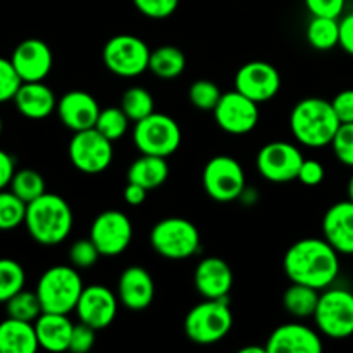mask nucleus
<instances>
[{"label": "nucleus", "mask_w": 353, "mask_h": 353, "mask_svg": "<svg viewBox=\"0 0 353 353\" xmlns=\"http://www.w3.org/2000/svg\"><path fill=\"white\" fill-rule=\"evenodd\" d=\"M6 310L7 317L28 321V323H34L40 317V314L43 312L37 292H26V290H21L12 299L7 300Z\"/></svg>", "instance_id": "34"}, {"label": "nucleus", "mask_w": 353, "mask_h": 353, "mask_svg": "<svg viewBox=\"0 0 353 353\" xmlns=\"http://www.w3.org/2000/svg\"><path fill=\"white\" fill-rule=\"evenodd\" d=\"M241 353H268L265 347H245L241 348Z\"/></svg>", "instance_id": "48"}, {"label": "nucleus", "mask_w": 353, "mask_h": 353, "mask_svg": "<svg viewBox=\"0 0 353 353\" xmlns=\"http://www.w3.org/2000/svg\"><path fill=\"white\" fill-rule=\"evenodd\" d=\"M2 128H3V124H2V117H0V134H2Z\"/></svg>", "instance_id": "50"}, {"label": "nucleus", "mask_w": 353, "mask_h": 353, "mask_svg": "<svg viewBox=\"0 0 353 353\" xmlns=\"http://www.w3.org/2000/svg\"><path fill=\"white\" fill-rule=\"evenodd\" d=\"M221 130L230 134H247L259 123V103L245 97L238 90L223 93L219 103L212 110Z\"/></svg>", "instance_id": "14"}, {"label": "nucleus", "mask_w": 353, "mask_h": 353, "mask_svg": "<svg viewBox=\"0 0 353 353\" xmlns=\"http://www.w3.org/2000/svg\"><path fill=\"white\" fill-rule=\"evenodd\" d=\"M195 286L203 299H226L233 288V271L219 257H205L195 269Z\"/></svg>", "instance_id": "22"}, {"label": "nucleus", "mask_w": 353, "mask_h": 353, "mask_svg": "<svg viewBox=\"0 0 353 353\" xmlns=\"http://www.w3.org/2000/svg\"><path fill=\"white\" fill-rule=\"evenodd\" d=\"M21 83L23 81L14 69L10 59L0 57V103L14 100Z\"/></svg>", "instance_id": "39"}, {"label": "nucleus", "mask_w": 353, "mask_h": 353, "mask_svg": "<svg viewBox=\"0 0 353 353\" xmlns=\"http://www.w3.org/2000/svg\"><path fill=\"white\" fill-rule=\"evenodd\" d=\"M133 3L143 16L152 19H164L176 12L179 0H133Z\"/></svg>", "instance_id": "40"}, {"label": "nucleus", "mask_w": 353, "mask_h": 353, "mask_svg": "<svg viewBox=\"0 0 353 353\" xmlns=\"http://www.w3.org/2000/svg\"><path fill=\"white\" fill-rule=\"evenodd\" d=\"M155 285L150 272L140 265L124 269L117 283V299L130 310H143L152 303Z\"/></svg>", "instance_id": "20"}, {"label": "nucleus", "mask_w": 353, "mask_h": 353, "mask_svg": "<svg viewBox=\"0 0 353 353\" xmlns=\"http://www.w3.org/2000/svg\"><path fill=\"white\" fill-rule=\"evenodd\" d=\"M188 97L193 107H196L199 110H214L223 97V92L216 83L209 81V79H199L190 86Z\"/></svg>", "instance_id": "36"}, {"label": "nucleus", "mask_w": 353, "mask_h": 353, "mask_svg": "<svg viewBox=\"0 0 353 353\" xmlns=\"http://www.w3.org/2000/svg\"><path fill=\"white\" fill-rule=\"evenodd\" d=\"M233 327V314L226 299H205L188 312L185 333L196 345H214L228 336Z\"/></svg>", "instance_id": "5"}, {"label": "nucleus", "mask_w": 353, "mask_h": 353, "mask_svg": "<svg viewBox=\"0 0 353 353\" xmlns=\"http://www.w3.org/2000/svg\"><path fill=\"white\" fill-rule=\"evenodd\" d=\"M33 324L40 348L48 352L69 350L74 324L69 321L68 314L41 312Z\"/></svg>", "instance_id": "24"}, {"label": "nucleus", "mask_w": 353, "mask_h": 353, "mask_svg": "<svg viewBox=\"0 0 353 353\" xmlns=\"http://www.w3.org/2000/svg\"><path fill=\"white\" fill-rule=\"evenodd\" d=\"M83 288V279L76 268L54 265L40 276L34 292L43 312L69 314L76 309Z\"/></svg>", "instance_id": "4"}, {"label": "nucleus", "mask_w": 353, "mask_h": 353, "mask_svg": "<svg viewBox=\"0 0 353 353\" xmlns=\"http://www.w3.org/2000/svg\"><path fill=\"white\" fill-rule=\"evenodd\" d=\"M26 272L14 259H0V303H6L16 293L24 290Z\"/></svg>", "instance_id": "31"}, {"label": "nucleus", "mask_w": 353, "mask_h": 353, "mask_svg": "<svg viewBox=\"0 0 353 353\" xmlns=\"http://www.w3.org/2000/svg\"><path fill=\"white\" fill-rule=\"evenodd\" d=\"M319 290L312 286L302 285V283H293L283 295V305L292 316L299 319L314 317L319 303Z\"/></svg>", "instance_id": "27"}, {"label": "nucleus", "mask_w": 353, "mask_h": 353, "mask_svg": "<svg viewBox=\"0 0 353 353\" xmlns=\"http://www.w3.org/2000/svg\"><path fill=\"white\" fill-rule=\"evenodd\" d=\"M10 192L16 193L23 202L30 203L45 193V179L34 169H19L14 172Z\"/></svg>", "instance_id": "32"}, {"label": "nucleus", "mask_w": 353, "mask_h": 353, "mask_svg": "<svg viewBox=\"0 0 353 353\" xmlns=\"http://www.w3.org/2000/svg\"><path fill=\"white\" fill-rule=\"evenodd\" d=\"M203 188L216 202H233L245 192V172L236 159L217 155L203 168Z\"/></svg>", "instance_id": "10"}, {"label": "nucleus", "mask_w": 353, "mask_h": 353, "mask_svg": "<svg viewBox=\"0 0 353 353\" xmlns=\"http://www.w3.org/2000/svg\"><path fill=\"white\" fill-rule=\"evenodd\" d=\"M147 193H148V190H145L143 186L137 185V183L128 181L126 188H124V200H126V202L133 207L141 205V203L147 200Z\"/></svg>", "instance_id": "47"}, {"label": "nucleus", "mask_w": 353, "mask_h": 353, "mask_svg": "<svg viewBox=\"0 0 353 353\" xmlns=\"http://www.w3.org/2000/svg\"><path fill=\"white\" fill-rule=\"evenodd\" d=\"M133 238V224L121 210H105L95 217L90 230V240L103 257L123 254Z\"/></svg>", "instance_id": "12"}, {"label": "nucleus", "mask_w": 353, "mask_h": 353, "mask_svg": "<svg viewBox=\"0 0 353 353\" xmlns=\"http://www.w3.org/2000/svg\"><path fill=\"white\" fill-rule=\"evenodd\" d=\"M317 330L333 340L353 334V293L345 288H330L319 296L316 314Z\"/></svg>", "instance_id": "8"}, {"label": "nucleus", "mask_w": 353, "mask_h": 353, "mask_svg": "<svg viewBox=\"0 0 353 353\" xmlns=\"http://www.w3.org/2000/svg\"><path fill=\"white\" fill-rule=\"evenodd\" d=\"M40 348L34 324L7 317L0 323V353H34Z\"/></svg>", "instance_id": "25"}, {"label": "nucleus", "mask_w": 353, "mask_h": 353, "mask_svg": "<svg viewBox=\"0 0 353 353\" xmlns=\"http://www.w3.org/2000/svg\"><path fill=\"white\" fill-rule=\"evenodd\" d=\"M340 119L331 102L317 97L303 99L293 107L290 116V128L296 141L310 148H323L331 145Z\"/></svg>", "instance_id": "3"}, {"label": "nucleus", "mask_w": 353, "mask_h": 353, "mask_svg": "<svg viewBox=\"0 0 353 353\" xmlns=\"http://www.w3.org/2000/svg\"><path fill=\"white\" fill-rule=\"evenodd\" d=\"M121 109L126 114L128 119L138 123L154 112V97L141 86H131L121 99Z\"/></svg>", "instance_id": "30"}, {"label": "nucleus", "mask_w": 353, "mask_h": 353, "mask_svg": "<svg viewBox=\"0 0 353 353\" xmlns=\"http://www.w3.org/2000/svg\"><path fill=\"white\" fill-rule=\"evenodd\" d=\"M74 312L81 323L88 324L93 330H105L116 319L117 296L102 285L85 286Z\"/></svg>", "instance_id": "16"}, {"label": "nucleus", "mask_w": 353, "mask_h": 353, "mask_svg": "<svg viewBox=\"0 0 353 353\" xmlns=\"http://www.w3.org/2000/svg\"><path fill=\"white\" fill-rule=\"evenodd\" d=\"M303 154L288 141H271L257 155V169L268 181L288 183L299 178Z\"/></svg>", "instance_id": "13"}, {"label": "nucleus", "mask_w": 353, "mask_h": 353, "mask_svg": "<svg viewBox=\"0 0 353 353\" xmlns=\"http://www.w3.org/2000/svg\"><path fill=\"white\" fill-rule=\"evenodd\" d=\"M324 238L338 254L353 255V202H336L326 210L323 219Z\"/></svg>", "instance_id": "21"}, {"label": "nucleus", "mask_w": 353, "mask_h": 353, "mask_svg": "<svg viewBox=\"0 0 353 353\" xmlns=\"http://www.w3.org/2000/svg\"><path fill=\"white\" fill-rule=\"evenodd\" d=\"M105 68L123 78H134L148 69L150 48L133 34H117L105 43L102 52Z\"/></svg>", "instance_id": "9"}, {"label": "nucleus", "mask_w": 353, "mask_h": 353, "mask_svg": "<svg viewBox=\"0 0 353 353\" xmlns=\"http://www.w3.org/2000/svg\"><path fill=\"white\" fill-rule=\"evenodd\" d=\"M21 81H43L52 71L54 55L50 47L38 38H28L14 48L10 55Z\"/></svg>", "instance_id": "17"}, {"label": "nucleus", "mask_w": 353, "mask_h": 353, "mask_svg": "<svg viewBox=\"0 0 353 353\" xmlns=\"http://www.w3.org/2000/svg\"><path fill=\"white\" fill-rule=\"evenodd\" d=\"M128 126H130V119L123 112V109L121 107H109V109L100 110L95 130L100 131L105 138H109L110 141H116L126 134Z\"/></svg>", "instance_id": "35"}, {"label": "nucleus", "mask_w": 353, "mask_h": 353, "mask_svg": "<svg viewBox=\"0 0 353 353\" xmlns=\"http://www.w3.org/2000/svg\"><path fill=\"white\" fill-rule=\"evenodd\" d=\"M347 0H305V6L312 16L334 17L340 19Z\"/></svg>", "instance_id": "42"}, {"label": "nucleus", "mask_w": 353, "mask_h": 353, "mask_svg": "<svg viewBox=\"0 0 353 353\" xmlns=\"http://www.w3.org/2000/svg\"><path fill=\"white\" fill-rule=\"evenodd\" d=\"M169 176V165L165 157L141 154L128 169V181L137 183L145 190H155L165 183Z\"/></svg>", "instance_id": "26"}, {"label": "nucleus", "mask_w": 353, "mask_h": 353, "mask_svg": "<svg viewBox=\"0 0 353 353\" xmlns=\"http://www.w3.org/2000/svg\"><path fill=\"white\" fill-rule=\"evenodd\" d=\"M100 105L95 97L83 90H72L57 100V114L65 128L76 131L95 128L100 116Z\"/></svg>", "instance_id": "18"}, {"label": "nucleus", "mask_w": 353, "mask_h": 353, "mask_svg": "<svg viewBox=\"0 0 353 353\" xmlns=\"http://www.w3.org/2000/svg\"><path fill=\"white\" fill-rule=\"evenodd\" d=\"M133 141L141 154L169 157L181 145V130L172 117L152 112L134 123Z\"/></svg>", "instance_id": "7"}, {"label": "nucleus", "mask_w": 353, "mask_h": 353, "mask_svg": "<svg viewBox=\"0 0 353 353\" xmlns=\"http://www.w3.org/2000/svg\"><path fill=\"white\" fill-rule=\"evenodd\" d=\"M150 243L161 257L185 261L200 248V233L195 224L183 217H165L150 231Z\"/></svg>", "instance_id": "6"}, {"label": "nucleus", "mask_w": 353, "mask_h": 353, "mask_svg": "<svg viewBox=\"0 0 353 353\" xmlns=\"http://www.w3.org/2000/svg\"><path fill=\"white\" fill-rule=\"evenodd\" d=\"M24 226L37 243L54 247L62 243L71 233L72 210L62 196L45 192L28 203Z\"/></svg>", "instance_id": "2"}, {"label": "nucleus", "mask_w": 353, "mask_h": 353, "mask_svg": "<svg viewBox=\"0 0 353 353\" xmlns=\"http://www.w3.org/2000/svg\"><path fill=\"white\" fill-rule=\"evenodd\" d=\"M14 172H16L14 159L6 150L0 148V190H6L10 185V181L14 178Z\"/></svg>", "instance_id": "46"}, {"label": "nucleus", "mask_w": 353, "mask_h": 353, "mask_svg": "<svg viewBox=\"0 0 353 353\" xmlns=\"http://www.w3.org/2000/svg\"><path fill=\"white\" fill-rule=\"evenodd\" d=\"M69 159L78 171L99 174L110 165L114 157L112 141L95 128L76 131L69 141Z\"/></svg>", "instance_id": "11"}, {"label": "nucleus", "mask_w": 353, "mask_h": 353, "mask_svg": "<svg viewBox=\"0 0 353 353\" xmlns=\"http://www.w3.org/2000/svg\"><path fill=\"white\" fill-rule=\"evenodd\" d=\"M323 348L319 333L299 323L276 327L265 343L268 353H321Z\"/></svg>", "instance_id": "19"}, {"label": "nucleus", "mask_w": 353, "mask_h": 353, "mask_svg": "<svg viewBox=\"0 0 353 353\" xmlns=\"http://www.w3.org/2000/svg\"><path fill=\"white\" fill-rule=\"evenodd\" d=\"M324 168L321 162L314 161V159H309V161H303L302 162V168H300L299 171V181H302L303 185L307 186H317L323 183L324 179Z\"/></svg>", "instance_id": "44"}, {"label": "nucleus", "mask_w": 353, "mask_h": 353, "mask_svg": "<svg viewBox=\"0 0 353 353\" xmlns=\"http://www.w3.org/2000/svg\"><path fill=\"white\" fill-rule=\"evenodd\" d=\"M340 47L353 57V12L340 19Z\"/></svg>", "instance_id": "45"}, {"label": "nucleus", "mask_w": 353, "mask_h": 353, "mask_svg": "<svg viewBox=\"0 0 353 353\" xmlns=\"http://www.w3.org/2000/svg\"><path fill=\"white\" fill-rule=\"evenodd\" d=\"M28 203L14 192L0 190V231H12L24 224Z\"/></svg>", "instance_id": "33"}, {"label": "nucleus", "mask_w": 353, "mask_h": 353, "mask_svg": "<svg viewBox=\"0 0 353 353\" xmlns=\"http://www.w3.org/2000/svg\"><path fill=\"white\" fill-rule=\"evenodd\" d=\"M95 333L97 330H93L92 326L79 321V324H74V327H72L69 350L74 353L90 352L93 348V345H95Z\"/></svg>", "instance_id": "41"}, {"label": "nucleus", "mask_w": 353, "mask_h": 353, "mask_svg": "<svg viewBox=\"0 0 353 353\" xmlns=\"http://www.w3.org/2000/svg\"><path fill=\"white\" fill-rule=\"evenodd\" d=\"M185 54L178 47L164 45L150 52L148 69L161 79H174L185 71Z\"/></svg>", "instance_id": "28"}, {"label": "nucleus", "mask_w": 353, "mask_h": 353, "mask_svg": "<svg viewBox=\"0 0 353 353\" xmlns=\"http://www.w3.org/2000/svg\"><path fill=\"white\" fill-rule=\"evenodd\" d=\"M307 40L316 50H331L340 45V19L312 16L307 26Z\"/></svg>", "instance_id": "29"}, {"label": "nucleus", "mask_w": 353, "mask_h": 353, "mask_svg": "<svg viewBox=\"0 0 353 353\" xmlns=\"http://www.w3.org/2000/svg\"><path fill=\"white\" fill-rule=\"evenodd\" d=\"M281 76L278 69L264 61H254L241 65L234 78V90L243 93L254 102L262 103L278 95Z\"/></svg>", "instance_id": "15"}, {"label": "nucleus", "mask_w": 353, "mask_h": 353, "mask_svg": "<svg viewBox=\"0 0 353 353\" xmlns=\"http://www.w3.org/2000/svg\"><path fill=\"white\" fill-rule=\"evenodd\" d=\"M331 147L341 164L353 168V123L340 124L333 141H331Z\"/></svg>", "instance_id": "37"}, {"label": "nucleus", "mask_w": 353, "mask_h": 353, "mask_svg": "<svg viewBox=\"0 0 353 353\" xmlns=\"http://www.w3.org/2000/svg\"><path fill=\"white\" fill-rule=\"evenodd\" d=\"M334 112L341 124L353 123V90H343L331 100Z\"/></svg>", "instance_id": "43"}, {"label": "nucleus", "mask_w": 353, "mask_h": 353, "mask_svg": "<svg viewBox=\"0 0 353 353\" xmlns=\"http://www.w3.org/2000/svg\"><path fill=\"white\" fill-rule=\"evenodd\" d=\"M348 200H352L353 202V174H352L350 181H348Z\"/></svg>", "instance_id": "49"}, {"label": "nucleus", "mask_w": 353, "mask_h": 353, "mask_svg": "<svg viewBox=\"0 0 353 353\" xmlns=\"http://www.w3.org/2000/svg\"><path fill=\"white\" fill-rule=\"evenodd\" d=\"M100 257L99 248L95 247L90 238L86 240H78L72 243L71 250H69V261L76 269H88L97 264Z\"/></svg>", "instance_id": "38"}, {"label": "nucleus", "mask_w": 353, "mask_h": 353, "mask_svg": "<svg viewBox=\"0 0 353 353\" xmlns=\"http://www.w3.org/2000/svg\"><path fill=\"white\" fill-rule=\"evenodd\" d=\"M283 268L292 283L326 290L338 278L340 254L326 238H303L288 248Z\"/></svg>", "instance_id": "1"}, {"label": "nucleus", "mask_w": 353, "mask_h": 353, "mask_svg": "<svg viewBox=\"0 0 353 353\" xmlns=\"http://www.w3.org/2000/svg\"><path fill=\"white\" fill-rule=\"evenodd\" d=\"M14 105L28 119L40 121L57 110V99L43 81H24L14 97Z\"/></svg>", "instance_id": "23"}]
</instances>
